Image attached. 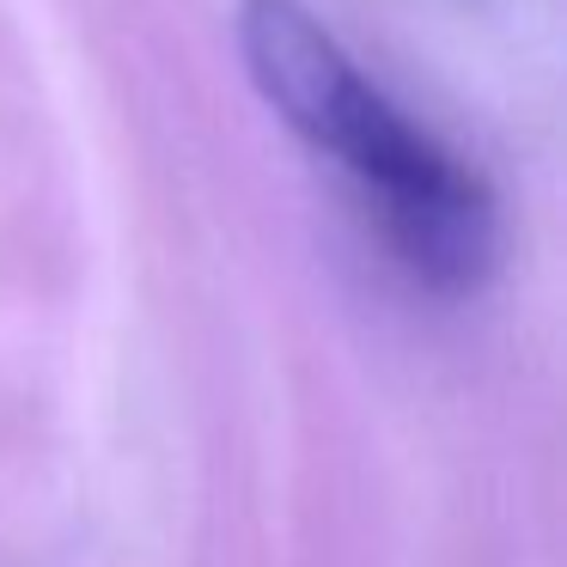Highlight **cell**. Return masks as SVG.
Here are the masks:
<instances>
[{
  "label": "cell",
  "instance_id": "cell-1",
  "mask_svg": "<svg viewBox=\"0 0 567 567\" xmlns=\"http://www.w3.org/2000/svg\"><path fill=\"white\" fill-rule=\"evenodd\" d=\"M233 31L262 111L354 189L396 269L440 299L482 293L506 245L488 177L403 111L311 0H238Z\"/></svg>",
  "mask_w": 567,
  "mask_h": 567
}]
</instances>
